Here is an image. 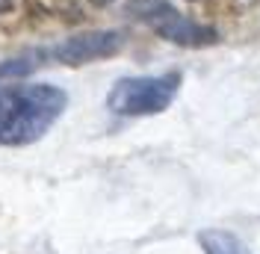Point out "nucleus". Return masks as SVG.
<instances>
[{
    "mask_svg": "<svg viewBox=\"0 0 260 254\" xmlns=\"http://www.w3.org/2000/svg\"><path fill=\"white\" fill-rule=\"evenodd\" d=\"M68 95L53 83L0 86V148L39 142L62 118Z\"/></svg>",
    "mask_w": 260,
    "mask_h": 254,
    "instance_id": "f257e3e1",
    "label": "nucleus"
},
{
    "mask_svg": "<svg viewBox=\"0 0 260 254\" xmlns=\"http://www.w3.org/2000/svg\"><path fill=\"white\" fill-rule=\"evenodd\" d=\"M124 48V36L118 30H89V33H77L71 39H62L59 45H50L42 50H27L15 59H6L0 65V77H21L32 71L36 65H48V62H59V65H89L98 59L115 56L118 50Z\"/></svg>",
    "mask_w": 260,
    "mask_h": 254,
    "instance_id": "f03ea898",
    "label": "nucleus"
},
{
    "mask_svg": "<svg viewBox=\"0 0 260 254\" xmlns=\"http://www.w3.org/2000/svg\"><path fill=\"white\" fill-rule=\"evenodd\" d=\"M180 74H154V77H121L107 95V107L115 115L124 118H142V115H157L169 110L172 101L178 98Z\"/></svg>",
    "mask_w": 260,
    "mask_h": 254,
    "instance_id": "7ed1b4c3",
    "label": "nucleus"
},
{
    "mask_svg": "<svg viewBox=\"0 0 260 254\" xmlns=\"http://www.w3.org/2000/svg\"><path fill=\"white\" fill-rule=\"evenodd\" d=\"M124 9H127L130 18L151 27L160 39L172 42V45H180V48H210V45L219 42V33L213 27L186 18L169 0H127Z\"/></svg>",
    "mask_w": 260,
    "mask_h": 254,
    "instance_id": "20e7f679",
    "label": "nucleus"
},
{
    "mask_svg": "<svg viewBox=\"0 0 260 254\" xmlns=\"http://www.w3.org/2000/svg\"><path fill=\"white\" fill-rule=\"evenodd\" d=\"M198 242H201L204 254H248L245 251V245L234 237V234L219 231V228H213V231H201V234H198Z\"/></svg>",
    "mask_w": 260,
    "mask_h": 254,
    "instance_id": "39448f33",
    "label": "nucleus"
}]
</instances>
